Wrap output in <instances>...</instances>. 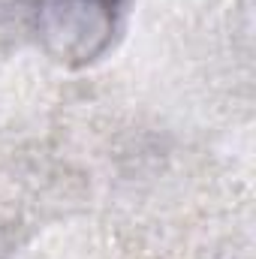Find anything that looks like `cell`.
Segmentation results:
<instances>
[{"mask_svg":"<svg viewBox=\"0 0 256 259\" xmlns=\"http://www.w3.org/2000/svg\"><path fill=\"white\" fill-rule=\"evenodd\" d=\"M127 6L130 0H39L42 46L66 66L94 64L112 49Z\"/></svg>","mask_w":256,"mask_h":259,"instance_id":"1","label":"cell"}]
</instances>
